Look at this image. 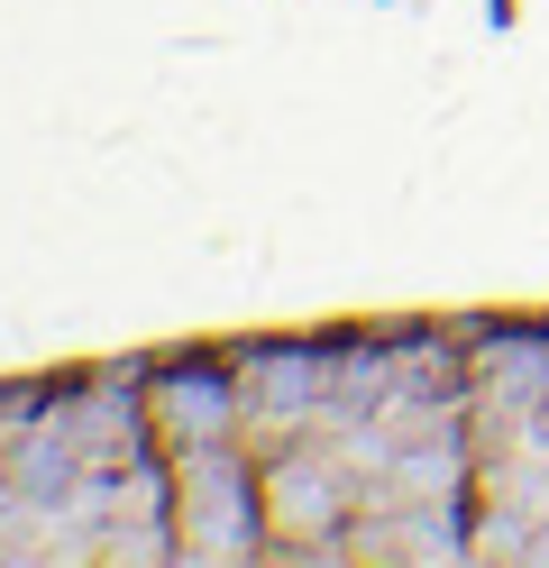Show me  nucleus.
<instances>
[{
	"label": "nucleus",
	"instance_id": "f257e3e1",
	"mask_svg": "<svg viewBox=\"0 0 549 568\" xmlns=\"http://www.w3.org/2000/svg\"><path fill=\"white\" fill-rule=\"evenodd\" d=\"M266 458H247L238 440L174 458V550L183 559H247L266 541Z\"/></svg>",
	"mask_w": 549,
	"mask_h": 568
},
{
	"label": "nucleus",
	"instance_id": "f03ea898",
	"mask_svg": "<svg viewBox=\"0 0 549 568\" xmlns=\"http://www.w3.org/2000/svg\"><path fill=\"white\" fill-rule=\"evenodd\" d=\"M146 376V422H156V449L165 458H193V449H220L238 440L247 422V395H238V358H156L138 367Z\"/></svg>",
	"mask_w": 549,
	"mask_h": 568
},
{
	"label": "nucleus",
	"instance_id": "7ed1b4c3",
	"mask_svg": "<svg viewBox=\"0 0 549 568\" xmlns=\"http://www.w3.org/2000/svg\"><path fill=\"white\" fill-rule=\"evenodd\" d=\"M329 385H339V348H321V339L238 348V395H247V422H266V432H312V422H329Z\"/></svg>",
	"mask_w": 549,
	"mask_h": 568
},
{
	"label": "nucleus",
	"instance_id": "20e7f679",
	"mask_svg": "<svg viewBox=\"0 0 549 568\" xmlns=\"http://www.w3.org/2000/svg\"><path fill=\"white\" fill-rule=\"evenodd\" d=\"M0 495H10V486H0Z\"/></svg>",
	"mask_w": 549,
	"mask_h": 568
}]
</instances>
